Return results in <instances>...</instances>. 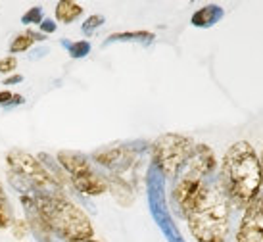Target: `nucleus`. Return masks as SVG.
I'll return each mask as SVG.
<instances>
[{
    "label": "nucleus",
    "mask_w": 263,
    "mask_h": 242,
    "mask_svg": "<svg viewBox=\"0 0 263 242\" xmlns=\"http://www.w3.org/2000/svg\"><path fill=\"white\" fill-rule=\"evenodd\" d=\"M25 102V98H23L22 95H12V100L8 102L6 110H12V108H15V106H20V104Z\"/></svg>",
    "instance_id": "obj_23"
},
{
    "label": "nucleus",
    "mask_w": 263,
    "mask_h": 242,
    "mask_svg": "<svg viewBox=\"0 0 263 242\" xmlns=\"http://www.w3.org/2000/svg\"><path fill=\"white\" fill-rule=\"evenodd\" d=\"M14 223V212H12V206H10V200L2 198L0 200V231L4 229H10Z\"/></svg>",
    "instance_id": "obj_17"
},
{
    "label": "nucleus",
    "mask_w": 263,
    "mask_h": 242,
    "mask_svg": "<svg viewBox=\"0 0 263 242\" xmlns=\"http://www.w3.org/2000/svg\"><path fill=\"white\" fill-rule=\"evenodd\" d=\"M39 27H41V33H43V35H50V33L56 31L58 25H56V22H52V20H43V23H41Z\"/></svg>",
    "instance_id": "obj_22"
},
{
    "label": "nucleus",
    "mask_w": 263,
    "mask_h": 242,
    "mask_svg": "<svg viewBox=\"0 0 263 242\" xmlns=\"http://www.w3.org/2000/svg\"><path fill=\"white\" fill-rule=\"evenodd\" d=\"M215 167H217V160L212 148L208 144H194L192 154L184 161L183 167L179 169L171 189V198L175 204L173 208L181 217L189 215L198 194L213 179Z\"/></svg>",
    "instance_id": "obj_4"
},
{
    "label": "nucleus",
    "mask_w": 263,
    "mask_h": 242,
    "mask_svg": "<svg viewBox=\"0 0 263 242\" xmlns=\"http://www.w3.org/2000/svg\"><path fill=\"white\" fill-rule=\"evenodd\" d=\"M43 8L41 6H33V8H29L25 14L22 15V23H25V25H31V23H43Z\"/></svg>",
    "instance_id": "obj_18"
},
{
    "label": "nucleus",
    "mask_w": 263,
    "mask_h": 242,
    "mask_svg": "<svg viewBox=\"0 0 263 242\" xmlns=\"http://www.w3.org/2000/svg\"><path fill=\"white\" fill-rule=\"evenodd\" d=\"M15 67H17V60L15 56H4V58H0V73H14Z\"/></svg>",
    "instance_id": "obj_21"
},
{
    "label": "nucleus",
    "mask_w": 263,
    "mask_h": 242,
    "mask_svg": "<svg viewBox=\"0 0 263 242\" xmlns=\"http://www.w3.org/2000/svg\"><path fill=\"white\" fill-rule=\"evenodd\" d=\"M104 23V15H90L87 22H83V33L85 35H90L92 31L96 29V27H100Z\"/></svg>",
    "instance_id": "obj_20"
},
{
    "label": "nucleus",
    "mask_w": 263,
    "mask_h": 242,
    "mask_svg": "<svg viewBox=\"0 0 263 242\" xmlns=\"http://www.w3.org/2000/svg\"><path fill=\"white\" fill-rule=\"evenodd\" d=\"M41 41H46V37H44L41 31L27 29L25 33H20V35H15L14 41L10 43V56H15V54H20V52L29 50L33 44L41 43Z\"/></svg>",
    "instance_id": "obj_11"
},
{
    "label": "nucleus",
    "mask_w": 263,
    "mask_h": 242,
    "mask_svg": "<svg viewBox=\"0 0 263 242\" xmlns=\"http://www.w3.org/2000/svg\"><path fill=\"white\" fill-rule=\"evenodd\" d=\"M221 191L229 204L236 210H246L261 192V165L254 146L246 140L231 144L221 160L217 175Z\"/></svg>",
    "instance_id": "obj_1"
},
{
    "label": "nucleus",
    "mask_w": 263,
    "mask_h": 242,
    "mask_svg": "<svg viewBox=\"0 0 263 242\" xmlns=\"http://www.w3.org/2000/svg\"><path fill=\"white\" fill-rule=\"evenodd\" d=\"M163 181L165 177L161 175L158 169L150 165L146 175V187H148V204H150V212H152L154 219L161 229V233L165 235L169 242H184L179 229H177L175 221L171 219L169 208L165 204V194H163Z\"/></svg>",
    "instance_id": "obj_8"
},
{
    "label": "nucleus",
    "mask_w": 263,
    "mask_h": 242,
    "mask_svg": "<svg viewBox=\"0 0 263 242\" xmlns=\"http://www.w3.org/2000/svg\"><path fill=\"white\" fill-rule=\"evenodd\" d=\"M119 41H139V43H150L154 41V35L148 33V31H135V33H117V35H111L106 44L110 43H119Z\"/></svg>",
    "instance_id": "obj_15"
},
{
    "label": "nucleus",
    "mask_w": 263,
    "mask_h": 242,
    "mask_svg": "<svg viewBox=\"0 0 263 242\" xmlns=\"http://www.w3.org/2000/svg\"><path fill=\"white\" fill-rule=\"evenodd\" d=\"M12 235L15 236V238H25L27 236V233H31L29 231V223L25 219H14V223H12Z\"/></svg>",
    "instance_id": "obj_19"
},
{
    "label": "nucleus",
    "mask_w": 263,
    "mask_h": 242,
    "mask_svg": "<svg viewBox=\"0 0 263 242\" xmlns=\"http://www.w3.org/2000/svg\"><path fill=\"white\" fill-rule=\"evenodd\" d=\"M56 160L62 165V169L66 171L69 184L81 194L100 196L108 191L106 177L95 171V167L90 165V160L85 154H81L77 150H60Z\"/></svg>",
    "instance_id": "obj_7"
},
{
    "label": "nucleus",
    "mask_w": 263,
    "mask_h": 242,
    "mask_svg": "<svg viewBox=\"0 0 263 242\" xmlns=\"http://www.w3.org/2000/svg\"><path fill=\"white\" fill-rule=\"evenodd\" d=\"M259 165H261V181H263V152H261V156H259Z\"/></svg>",
    "instance_id": "obj_27"
},
{
    "label": "nucleus",
    "mask_w": 263,
    "mask_h": 242,
    "mask_svg": "<svg viewBox=\"0 0 263 242\" xmlns=\"http://www.w3.org/2000/svg\"><path fill=\"white\" fill-rule=\"evenodd\" d=\"M79 242H98V240H95V238H87V240H79Z\"/></svg>",
    "instance_id": "obj_28"
},
{
    "label": "nucleus",
    "mask_w": 263,
    "mask_h": 242,
    "mask_svg": "<svg viewBox=\"0 0 263 242\" xmlns=\"http://www.w3.org/2000/svg\"><path fill=\"white\" fill-rule=\"evenodd\" d=\"M62 44L67 48L69 56L75 60L85 58L88 52H90V43L88 41H75V43H69V41H62Z\"/></svg>",
    "instance_id": "obj_16"
},
{
    "label": "nucleus",
    "mask_w": 263,
    "mask_h": 242,
    "mask_svg": "<svg viewBox=\"0 0 263 242\" xmlns=\"http://www.w3.org/2000/svg\"><path fill=\"white\" fill-rule=\"evenodd\" d=\"M22 81H23V75L14 73V75H8L6 79H4V85H17V83H22Z\"/></svg>",
    "instance_id": "obj_25"
},
{
    "label": "nucleus",
    "mask_w": 263,
    "mask_h": 242,
    "mask_svg": "<svg viewBox=\"0 0 263 242\" xmlns=\"http://www.w3.org/2000/svg\"><path fill=\"white\" fill-rule=\"evenodd\" d=\"M95 163L102 165L110 171V175L129 183V177L135 175V167L139 163V150L135 146H123V144H111L92 152ZM131 184V183H129Z\"/></svg>",
    "instance_id": "obj_9"
},
{
    "label": "nucleus",
    "mask_w": 263,
    "mask_h": 242,
    "mask_svg": "<svg viewBox=\"0 0 263 242\" xmlns=\"http://www.w3.org/2000/svg\"><path fill=\"white\" fill-rule=\"evenodd\" d=\"M236 242H263V192L246 208L236 231Z\"/></svg>",
    "instance_id": "obj_10"
},
{
    "label": "nucleus",
    "mask_w": 263,
    "mask_h": 242,
    "mask_svg": "<svg viewBox=\"0 0 263 242\" xmlns=\"http://www.w3.org/2000/svg\"><path fill=\"white\" fill-rule=\"evenodd\" d=\"M35 206L41 219L62 242H79L95 236V229L88 215L66 194L60 196L35 194Z\"/></svg>",
    "instance_id": "obj_3"
},
{
    "label": "nucleus",
    "mask_w": 263,
    "mask_h": 242,
    "mask_svg": "<svg viewBox=\"0 0 263 242\" xmlns=\"http://www.w3.org/2000/svg\"><path fill=\"white\" fill-rule=\"evenodd\" d=\"M223 17V10L217 4H210V6L200 8L196 14L192 15V25L196 27H212L213 23H217Z\"/></svg>",
    "instance_id": "obj_13"
},
{
    "label": "nucleus",
    "mask_w": 263,
    "mask_h": 242,
    "mask_svg": "<svg viewBox=\"0 0 263 242\" xmlns=\"http://www.w3.org/2000/svg\"><path fill=\"white\" fill-rule=\"evenodd\" d=\"M6 165L8 173H14L15 177H20L23 183L29 187L33 194H44V196L66 194V191L54 181V177L46 171V167L39 161V158L31 156L25 150L12 148L6 154Z\"/></svg>",
    "instance_id": "obj_5"
},
{
    "label": "nucleus",
    "mask_w": 263,
    "mask_h": 242,
    "mask_svg": "<svg viewBox=\"0 0 263 242\" xmlns=\"http://www.w3.org/2000/svg\"><path fill=\"white\" fill-rule=\"evenodd\" d=\"M54 15H56V20L62 23H73L77 17H81L83 15V6L81 4H77V2H71V0H62V2H58L56 4V12H54Z\"/></svg>",
    "instance_id": "obj_14"
},
{
    "label": "nucleus",
    "mask_w": 263,
    "mask_h": 242,
    "mask_svg": "<svg viewBox=\"0 0 263 242\" xmlns=\"http://www.w3.org/2000/svg\"><path fill=\"white\" fill-rule=\"evenodd\" d=\"M229 213L231 204L221 191L217 179H212L198 194L196 202L184 219L196 242H227L231 229Z\"/></svg>",
    "instance_id": "obj_2"
},
{
    "label": "nucleus",
    "mask_w": 263,
    "mask_h": 242,
    "mask_svg": "<svg viewBox=\"0 0 263 242\" xmlns=\"http://www.w3.org/2000/svg\"><path fill=\"white\" fill-rule=\"evenodd\" d=\"M12 95H14V92H10V90H0V106H2V108L8 106V102L12 100Z\"/></svg>",
    "instance_id": "obj_24"
},
{
    "label": "nucleus",
    "mask_w": 263,
    "mask_h": 242,
    "mask_svg": "<svg viewBox=\"0 0 263 242\" xmlns=\"http://www.w3.org/2000/svg\"><path fill=\"white\" fill-rule=\"evenodd\" d=\"M2 198H8L6 196V192H4V187H2V183H0V200Z\"/></svg>",
    "instance_id": "obj_26"
},
{
    "label": "nucleus",
    "mask_w": 263,
    "mask_h": 242,
    "mask_svg": "<svg viewBox=\"0 0 263 242\" xmlns=\"http://www.w3.org/2000/svg\"><path fill=\"white\" fill-rule=\"evenodd\" d=\"M194 140L184 137V135H175V133H165L152 142L150 152H152V165L165 179H175L179 169L184 165L189 156L194 150Z\"/></svg>",
    "instance_id": "obj_6"
},
{
    "label": "nucleus",
    "mask_w": 263,
    "mask_h": 242,
    "mask_svg": "<svg viewBox=\"0 0 263 242\" xmlns=\"http://www.w3.org/2000/svg\"><path fill=\"white\" fill-rule=\"evenodd\" d=\"M106 183H108V191L116 196V200L121 206H129L133 202V187L129 183H125L121 179H117L114 175L106 177Z\"/></svg>",
    "instance_id": "obj_12"
}]
</instances>
